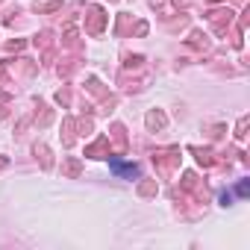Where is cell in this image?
<instances>
[{
    "label": "cell",
    "instance_id": "cell-1",
    "mask_svg": "<svg viewBox=\"0 0 250 250\" xmlns=\"http://www.w3.org/2000/svg\"><path fill=\"white\" fill-rule=\"evenodd\" d=\"M109 165H112V171H118V174H127V177H136V174H139V168H136V165H121V162H115V159H112Z\"/></svg>",
    "mask_w": 250,
    "mask_h": 250
},
{
    "label": "cell",
    "instance_id": "cell-2",
    "mask_svg": "<svg viewBox=\"0 0 250 250\" xmlns=\"http://www.w3.org/2000/svg\"><path fill=\"white\" fill-rule=\"evenodd\" d=\"M247 191H250V186H247V183H238V188H235V194H238V197H247Z\"/></svg>",
    "mask_w": 250,
    "mask_h": 250
}]
</instances>
